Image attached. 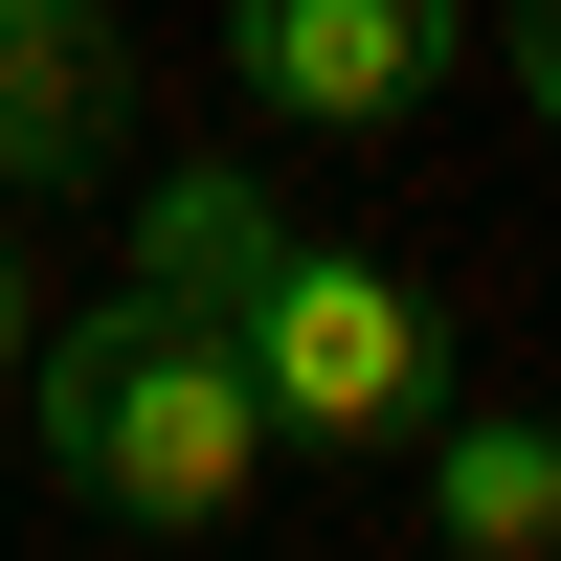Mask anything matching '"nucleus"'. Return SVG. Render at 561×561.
Returning <instances> with one entry per match:
<instances>
[{
	"label": "nucleus",
	"mask_w": 561,
	"mask_h": 561,
	"mask_svg": "<svg viewBox=\"0 0 561 561\" xmlns=\"http://www.w3.org/2000/svg\"><path fill=\"white\" fill-rule=\"evenodd\" d=\"M23 382H45V494L113 517V539H225V517L270 494V449H293V427H270V382H248V337L180 314V293L68 314Z\"/></svg>",
	"instance_id": "nucleus-1"
},
{
	"label": "nucleus",
	"mask_w": 561,
	"mask_h": 561,
	"mask_svg": "<svg viewBox=\"0 0 561 561\" xmlns=\"http://www.w3.org/2000/svg\"><path fill=\"white\" fill-rule=\"evenodd\" d=\"M248 382H270L293 449H427L449 427V293L337 248V225H293V270L248 293Z\"/></svg>",
	"instance_id": "nucleus-2"
},
{
	"label": "nucleus",
	"mask_w": 561,
	"mask_h": 561,
	"mask_svg": "<svg viewBox=\"0 0 561 561\" xmlns=\"http://www.w3.org/2000/svg\"><path fill=\"white\" fill-rule=\"evenodd\" d=\"M472 45H494L472 0H225V68L270 135H404Z\"/></svg>",
	"instance_id": "nucleus-3"
},
{
	"label": "nucleus",
	"mask_w": 561,
	"mask_h": 561,
	"mask_svg": "<svg viewBox=\"0 0 561 561\" xmlns=\"http://www.w3.org/2000/svg\"><path fill=\"white\" fill-rule=\"evenodd\" d=\"M135 158V23L113 0H0V203H90Z\"/></svg>",
	"instance_id": "nucleus-4"
},
{
	"label": "nucleus",
	"mask_w": 561,
	"mask_h": 561,
	"mask_svg": "<svg viewBox=\"0 0 561 561\" xmlns=\"http://www.w3.org/2000/svg\"><path fill=\"white\" fill-rule=\"evenodd\" d=\"M293 225H314V203H270L248 158H180V180H135V293H180V314L248 337V293L293 270Z\"/></svg>",
	"instance_id": "nucleus-5"
},
{
	"label": "nucleus",
	"mask_w": 561,
	"mask_h": 561,
	"mask_svg": "<svg viewBox=\"0 0 561 561\" xmlns=\"http://www.w3.org/2000/svg\"><path fill=\"white\" fill-rule=\"evenodd\" d=\"M427 539L449 561H561V427L539 404H449L427 427Z\"/></svg>",
	"instance_id": "nucleus-6"
},
{
	"label": "nucleus",
	"mask_w": 561,
	"mask_h": 561,
	"mask_svg": "<svg viewBox=\"0 0 561 561\" xmlns=\"http://www.w3.org/2000/svg\"><path fill=\"white\" fill-rule=\"evenodd\" d=\"M494 68H517V113L561 135V0H494Z\"/></svg>",
	"instance_id": "nucleus-7"
},
{
	"label": "nucleus",
	"mask_w": 561,
	"mask_h": 561,
	"mask_svg": "<svg viewBox=\"0 0 561 561\" xmlns=\"http://www.w3.org/2000/svg\"><path fill=\"white\" fill-rule=\"evenodd\" d=\"M23 359H45V270L0 248V382H23Z\"/></svg>",
	"instance_id": "nucleus-8"
}]
</instances>
